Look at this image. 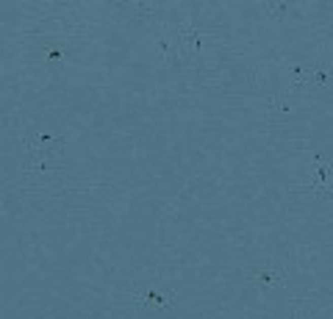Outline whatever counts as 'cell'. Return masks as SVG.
Segmentation results:
<instances>
[{"label": "cell", "mask_w": 333, "mask_h": 319, "mask_svg": "<svg viewBox=\"0 0 333 319\" xmlns=\"http://www.w3.org/2000/svg\"><path fill=\"white\" fill-rule=\"evenodd\" d=\"M283 280H286L283 269H261V272L255 275V283H258L261 289H270V286H275V283H283Z\"/></svg>", "instance_id": "6da1fadb"}, {"label": "cell", "mask_w": 333, "mask_h": 319, "mask_svg": "<svg viewBox=\"0 0 333 319\" xmlns=\"http://www.w3.org/2000/svg\"><path fill=\"white\" fill-rule=\"evenodd\" d=\"M139 303H145L147 308H161V305H170L172 303V297H170V294L164 297V294H158L156 289H147L145 294H139Z\"/></svg>", "instance_id": "7a4b0ae2"}, {"label": "cell", "mask_w": 333, "mask_h": 319, "mask_svg": "<svg viewBox=\"0 0 333 319\" xmlns=\"http://www.w3.org/2000/svg\"><path fill=\"white\" fill-rule=\"evenodd\" d=\"M47 58H61V50H58V47H53V50H47Z\"/></svg>", "instance_id": "3957f363"}]
</instances>
